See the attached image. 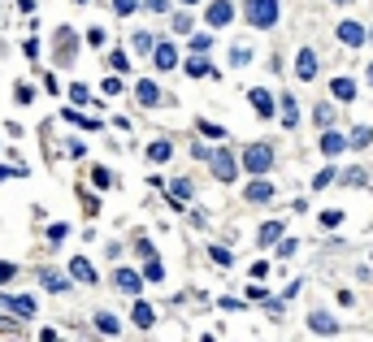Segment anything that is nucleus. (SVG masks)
<instances>
[{
    "instance_id": "nucleus-1",
    "label": "nucleus",
    "mask_w": 373,
    "mask_h": 342,
    "mask_svg": "<svg viewBox=\"0 0 373 342\" xmlns=\"http://www.w3.org/2000/svg\"><path fill=\"white\" fill-rule=\"evenodd\" d=\"M243 18H248V26H256V30H269L273 22H278V0H248V5H243Z\"/></svg>"
},
{
    "instance_id": "nucleus-2",
    "label": "nucleus",
    "mask_w": 373,
    "mask_h": 342,
    "mask_svg": "<svg viewBox=\"0 0 373 342\" xmlns=\"http://www.w3.org/2000/svg\"><path fill=\"white\" fill-rule=\"evenodd\" d=\"M243 169H248L252 178L256 173H269L273 169V148H269V143H252V148L243 152Z\"/></svg>"
},
{
    "instance_id": "nucleus-3",
    "label": "nucleus",
    "mask_w": 373,
    "mask_h": 342,
    "mask_svg": "<svg viewBox=\"0 0 373 342\" xmlns=\"http://www.w3.org/2000/svg\"><path fill=\"white\" fill-rule=\"evenodd\" d=\"M208 165H213V178H217V182H235V178H239L235 152H213V156H208Z\"/></svg>"
},
{
    "instance_id": "nucleus-4",
    "label": "nucleus",
    "mask_w": 373,
    "mask_h": 342,
    "mask_svg": "<svg viewBox=\"0 0 373 342\" xmlns=\"http://www.w3.org/2000/svg\"><path fill=\"white\" fill-rule=\"evenodd\" d=\"M113 286H118L122 295L139 299V290H143V273H135V269H118V273H113Z\"/></svg>"
},
{
    "instance_id": "nucleus-5",
    "label": "nucleus",
    "mask_w": 373,
    "mask_h": 342,
    "mask_svg": "<svg viewBox=\"0 0 373 342\" xmlns=\"http://www.w3.org/2000/svg\"><path fill=\"white\" fill-rule=\"evenodd\" d=\"M74 53H78V35H74L70 26H61L57 30V65H70Z\"/></svg>"
},
{
    "instance_id": "nucleus-6",
    "label": "nucleus",
    "mask_w": 373,
    "mask_h": 342,
    "mask_svg": "<svg viewBox=\"0 0 373 342\" xmlns=\"http://www.w3.org/2000/svg\"><path fill=\"white\" fill-rule=\"evenodd\" d=\"M243 195H248V204H269L273 200V182H265V173H256Z\"/></svg>"
},
{
    "instance_id": "nucleus-7",
    "label": "nucleus",
    "mask_w": 373,
    "mask_h": 342,
    "mask_svg": "<svg viewBox=\"0 0 373 342\" xmlns=\"http://www.w3.org/2000/svg\"><path fill=\"white\" fill-rule=\"evenodd\" d=\"M313 74H317V53H313V48H300V57H295V78H300V83H313Z\"/></svg>"
},
{
    "instance_id": "nucleus-8",
    "label": "nucleus",
    "mask_w": 373,
    "mask_h": 342,
    "mask_svg": "<svg viewBox=\"0 0 373 342\" xmlns=\"http://www.w3.org/2000/svg\"><path fill=\"white\" fill-rule=\"evenodd\" d=\"M0 307H9V312H18V316H35V299L30 295H5V290H0Z\"/></svg>"
},
{
    "instance_id": "nucleus-9",
    "label": "nucleus",
    "mask_w": 373,
    "mask_h": 342,
    "mask_svg": "<svg viewBox=\"0 0 373 342\" xmlns=\"http://www.w3.org/2000/svg\"><path fill=\"white\" fill-rule=\"evenodd\" d=\"M369 39V30L361 22H338V44H347V48H361Z\"/></svg>"
},
{
    "instance_id": "nucleus-10",
    "label": "nucleus",
    "mask_w": 373,
    "mask_h": 342,
    "mask_svg": "<svg viewBox=\"0 0 373 342\" xmlns=\"http://www.w3.org/2000/svg\"><path fill=\"white\" fill-rule=\"evenodd\" d=\"M308 330L321 334V338H334V334H338V321H334L330 312H308Z\"/></svg>"
},
{
    "instance_id": "nucleus-11",
    "label": "nucleus",
    "mask_w": 373,
    "mask_h": 342,
    "mask_svg": "<svg viewBox=\"0 0 373 342\" xmlns=\"http://www.w3.org/2000/svg\"><path fill=\"white\" fill-rule=\"evenodd\" d=\"M204 18H208V26H226L235 18V5H230V0H213V5L204 9Z\"/></svg>"
},
{
    "instance_id": "nucleus-12",
    "label": "nucleus",
    "mask_w": 373,
    "mask_h": 342,
    "mask_svg": "<svg viewBox=\"0 0 373 342\" xmlns=\"http://www.w3.org/2000/svg\"><path fill=\"white\" fill-rule=\"evenodd\" d=\"M35 278H39V286H44V290H53V295H66V290H70V278H61L57 269H39Z\"/></svg>"
},
{
    "instance_id": "nucleus-13",
    "label": "nucleus",
    "mask_w": 373,
    "mask_h": 342,
    "mask_svg": "<svg viewBox=\"0 0 373 342\" xmlns=\"http://www.w3.org/2000/svg\"><path fill=\"white\" fill-rule=\"evenodd\" d=\"M338 152H347V139L338 130H321V156H338Z\"/></svg>"
},
{
    "instance_id": "nucleus-14",
    "label": "nucleus",
    "mask_w": 373,
    "mask_h": 342,
    "mask_svg": "<svg viewBox=\"0 0 373 342\" xmlns=\"http://www.w3.org/2000/svg\"><path fill=\"white\" fill-rule=\"evenodd\" d=\"M152 61H156V70H174V65H178V48L174 44H156L152 48Z\"/></svg>"
},
{
    "instance_id": "nucleus-15",
    "label": "nucleus",
    "mask_w": 373,
    "mask_h": 342,
    "mask_svg": "<svg viewBox=\"0 0 373 342\" xmlns=\"http://www.w3.org/2000/svg\"><path fill=\"white\" fill-rule=\"evenodd\" d=\"M278 108H282V117H278V122H282L286 130H295V126H300V104H295V95H282Z\"/></svg>"
},
{
    "instance_id": "nucleus-16",
    "label": "nucleus",
    "mask_w": 373,
    "mask_h": 342,
    "mask_svg": "<svg viewBox=\"0 0 373 342\" xmlns=\"http://www.w3.org/2000/svg\"><path fill=\"white\" fill-rule=\"evenodd\" d=\"M248 100H252V108L261 113V117H273V95H269L265 87H252V91H248Z\"/></svg>"
},
{
    "instance_id": "nucleus-17",
    "label": "nucleus",
    "mask_w": 373,
    "mask_h": 342,
    "mask_svg": "<svg viewBox=\"0 0 373 342\" xmlns=\"http://www.w3.org/2000/svg\"><path fill=\"white\" fill-rule=\"evenodd\" d=\"M187 74H191V78H217V70L208 65V53H196V57H191V61H187Z\"/></svg>"
},
{
    "instance_id": "nucleus-18",
    "label": "nucleus",
    "mask_w": 373,
    "mask_h": 342,
    "mask_svg": "<svg viewBox=\"0 0 373 342\" xmlns=\"http://www.w3.org/2000/svg\"><path fill=\"white\" fill-rule=\"evenodd\" d=\"M135 95H139V104H161V87L156 83H148V78H139V83H135Z\"/></svg>"
},
{
    "instance_id": "nucleus-19",
    "label": "nucleus",
    "mask_w": 373,
    "mask_h": 342,
    "mask_svg": "<svg viewBox=\"0 0 373 342\" xmlns=\"http://www.w3.org/2000/svg\"><path fill=\"white\" fill-rule=\"evenodd\" d=\"M170 156H174V143H170V139H156L152 148H148V160H152V165H165Z\"/></svg>"
},
{
    "instance_id": "nucleus-20",
    "label": "nucleus",
    "mask_w": 373,
    "mask_h": 342,
    "mask_svg": "<svg viewBox=\"0 0 373 342\" xmlns=\"http://www.w3.org/2000/svg\"><path fill=\"white\" fill-rule=\"evenodd\" d=\"M369 143H373V126H356L352 135H347V148H356V152L369 148Z\"/></svg>"
},
{
    "instance_id": "nucleus-21",
    "label": "nucleus",
    "mask_w": 373,
    "mask_h": 342,
    "mask_svg": "<svg viewBox=\"0 0 373 342\" xmlns=\"http://www.w3.org/2000/svg\"><path fill=\"white\" fill-rule=\"evenodd\" d=\"M330 91H334V100H356V83H352V78H334V83H330Z\"/></svg>"
},
{
    "instance_id": "nucleus-22",
    "label": "nucleus",
    "mask_w": 373,
    "mask_h": 342,
    "mask_svg": "<svg viewBox=\"0 0 373 342\" xmlns=\"http://www.w3.org/2000/svg\"><path fill=\"white\" fill-rule=\"evenodd\" d=\"M256 238H261V247H273V243L282 238V221H265V225H261V234H256Z\"/></svg>"
},
{
    "instance_id": "nucleus-23",
    "label": "nucleus",
    "mask_w": 373,
    "mask_h": 342,
    "mask_svg": "<svg viewBox=\"0 0 373 342\" xmlns=\"http://www.w3.org/2000/svg\"><path fill=\"white\" fill-rule=\"evenodd\" d=\"M70 273H74V278H78V282H95V269L87 265V260H83V256H74V260H70Z\"/></svg>"
},
{
    "instance_id": "nucleus-24",
    "label": "nucleus",
    "mask_w": 373,
    "mask_h": 342,
    "mask_svg": "<svg viewBox=\"0 0 373 342\" xmlns=\"http://www.w3.org/2000/svg\"><path fill=\"white\" fill-rule=\"evenodd\" d=\"M95 330L109 334V338H118V334H122V325H118V316H113V312H100V316H95Z\"/></svg>"
},
{
    "instance_id": "nucleus-25",
    "label": "nucleus",
    "mask_w": 373,
    "mask_h": 342,
    "mask_svg": "<svg viewBox=\"0 0 373 342\" xmlns=\"http://www.w3.org/2000/svg\"><path fill=\"white\" fill-rule=\"evenodd\" d=\"M152 321H156V312L143 299H135V325H139V330H152Z\"/></svg>"
},
{
    "instance_id": "nucleus-26",
    "label": "nucleus",
    "mask_w": 373,
    "mask_h": 342,
    "mask_svg": "<svg viewBox=\"0 0 373 342\" xmlns=\"http://www.w3.org/2000/svg\"><path fill=\"white\" fill-rule=\"evenodd\" d=\"M313 122H317L321 130H330V126H334V104H326V100H321V104L313 108Z\"/></svg>"
},
{
    "instance_id": "nucleus-27",
    "label": "nucleus",
    "mask_w": 373,
    "mask_h": 342,
    "mask_svg": "<svg viewBox=\"0 0 373 342\" xmlns=\"http://www.w3.org/2000/svg\"><path fill=\"white\" fill-rule=\"evenodd\" d=\"M61 117H66V122H74V126H83V130H100V122H95V117H83L78 108H66Z\"/></svg>"
},
{
    "instance_id": "nucleus-28",
    "label": "nucleus",
    "mask_w": 373,
    "mask_h": 342,
    "mask_svg": "<svg viewBox=\"0 0 373 342\" xmlns=\"http://www.w3.org/2000/svg\"><path fill=\"white\" fill-rule=\"evenodd\" d=\"M131 48H135V53H152V48H156V39L148 35V30H135V39H131Z\"/></svg>"
},
{
    "instance_id": "nucleus-29",
    "label": "nucleus",
    "mask_w": 373,
    "mask_h": 342,
    "mask_svg": "<svg viewBox=\"0 0 373 342\" xmlns=\"http://www.w3.org/2000/svg\"><path fill=\"white\" fill-rule=\"evenodd\" d=\"M143 278H148V282H161V278H165V265H161L156 256H148V269H143Z\"/></svg>"
},
{
    "instance_id": "nucleus-30",
    "label": "nucleus",
    "mask_w": 373,
    "mask_h": 342,
    "mask_svg": "<svg viewBox=\"0 0 373 342\" xmlns=\"http://www.w3.org/2000/svg\"><path fill=\"white\" fill-rule=\"evenodd\" d=\"M170 195H174L178 204H187V200H191V182H187V178H178V182L170 187Z\"/></svg>"
},
{
    "instance_id": "nucleus-31",
    "label": "nucleus",
    "mask_w": 373,
    "mask_h": 342,
    "mask_svg": "<svg viewBox=\"0 0 373 342\" xmlns=\"http://www.w3.org/2000/svg\"><path fill=\"white\" fill-rule=\"evenodd\" d=\"M113 9H118L122 18H131V13H139V9H143V0H113Z\"/></svg>"
},
{
    "instance_id": "nucleus-32",
    "label": "nucleus",
    "mask_w": 373,
    "mask_h": 342,
    "mask_svg": "<svg viewBox=\"0 0 373 342\" xmlns=\"http://www.w3.org/2000/svg\"><path fill=\"white\" fill-rule=\"evenodd\" d=\"M208 256H213V265H221V269H230V265H235V256L226 251V247H208Z\"/></svg>"
},
{
    "instance_id": "nucleus-33",
    "label": "nucleus",
    "mask_w": 373,
    "mask_h": 342,
    "mask_svg": "<svg viewBox=\"0 0 373 342\" xmlns=\"http://www.w3.org/2000/svg\"><path fill=\"white\" fill-rule=\"evenodd\" d=\"M230 61H235V65H248V61H252V48H248V44H235V48H230Z\"/></svg>"
},
{
    "instance_id": "nucleus-34",
    "label": "nucleus",
    "mask_w": 373,
    "mask_h": 342,
    "mask_svg": "<svg viewBox=\"0 0 373 342\" xmlns=\"http://www.w3.org/2000/svg\"><path fill=\"white\" fill-rule=\"evenodd\" d=\"M365 182H369L365 169H347V173H343V187H365Z\"/></svg>"
},
{
    "instance_id": "nucleus-35",
    "label": "nucleus",
    "mask_w": 373,
    "mask_h": 342,
    "mask_svg": "<svg viewBox=\"0 0 373 342\" xmlns=\"http://www.w3.org/2000/svg\"><path fill=\"white\" fill-rule=\"evenodd\" d=\"M191 53H208V48H213V35H191Z\"/></svg>"
},
{
    "instance_id": "nucleus-36",
    "label": "nucleus",
    "mask_w": 373,
    "mask_h": 342,
    "mask_svg": "<svg viewBox=\"0 0 373 342\" xmlns=\"http://www.w3.org/2000/svg\"><path fill=\"white\" fill-rule=\"evenodd\" d=\"M321 225H326V230H338V225H343V213H338V208H330V213H321Z\"/></svg>"
},
{
    "instance_id": "nucleus-37",
    "label": "nucleus",
    "mask_w": 373,
    "mask_h": 342,
    "mask_svg": "<svg viewBox=\"0 0 373 342\" xmlns=\"http://www.w3.org/2000/svg\"><path fill=\"white\" fill-rule=\"evenodd\" d=\"M334 178H338V173H334V169H330V165H326V169H321V173H317V178H313V187H317V191H326V187H330V182H334Z\"/></svg>"
},
{
    "instance_id": "nucleus-38",
    "label": "nucleus",
    "mask_w": 373,
    "mask_h": 342,
    "mask_svg": "<svg viewBox=\"0 0 373 342\" xmlns=\"http://www.w3.org/2000/svg\"><path fill=\"white\" fill-rule=\"evenodd\" d=\"M87 44H91V48H104V44H109V35H104L100 26H91V30H87Z\"/></svg>"
},
{
    "instance_id": "nucleus-39",
    "label": "nucleus",
    "mask_w": 373,
    "mask_h": 342,
    "mask_svg": "<svg viewBox=\"0 0 373 342\" xmlns=\"http://www.w3.org/2000/svg\"><path fill=\"white\" fill-rule=\"evenodd\" d=\"M109 61H113V70H118V74L131 70V57H126V53H109Z\"/></svg>"
},
{
    "instance_id": "nucleus-40",
    "label": "nucleus",
    "mask_w": 373,
    "mask_h": 342,
    "mask_svg": "<svg viewBox=\"0 0 373 342\" xmlns=\"http://www.w3.org/2000/svg\"><path fill=\"white\" fill-rule=\"evenodd\" d=\"M91 182H95V187H100V191H104V187L113 182V173H109V169H91Z\"/></svg>"
},
{
    "instance_id": "nucleus-41",
    "label": "nucleus",
    "mask_w": 373,
    "mask_h": 342,
    "mask_svg": "<svg viewBox=\"0 0 373 342\" xmlns=\"http://www.w3.org/2000/svg\"><path fill=\"white\" fill-rule=\"evenodd\" d=\"M174 30H183V35H187V30H191V13H174Z\"/></svg>"
},
{
    "instance_id": "nucleus-42",
    "label": "nucleus",
    "mask_w": 373,
    "mask_h": 342,
    "mask_svg": "<svg viewBox=\"0 0 373 342\" xmlns=\"http://www.w3.org/2000/svg\"><path fill=\"white\" fill-rule=\"evenodd\" d=\"M295 247H300L295 238H278V256H295Z\"/></svg>"
},
{
    "instance_id": "nucleus-43",
    "label": "nucleus",
    "mask_w": 373,
    "mask_h": 342,
    "mask_svg": "<svg viewBox=\"0 0 373 342\" xmlns=\"http://www.w3.org/2000/svg\"><path fill=\"white\" fill-rule=\"evenodd\" d=\"M66 156H74V160H78V156H87V148H83L78 139H70V143H66Z\"/></svg>"
},
{
    "instance_id": "nucleus-44",
    "label": "nucleus",
    "mask_w": 373,
    "mask_h": 342,
    "mask_svg": "<svg viewBox=\"0 0 373 342\" xmlns=\"http://www.w3.org/2000/svg\"><path fill=\"white\" fill-rule=\"evenodd\" d=\"M200 135H208V139H221V126H213V122H200Z\"/></svg>"
},
{
    "instance_id": "nucleus-45",
    "label": "nucleus",
    "mask_w": 373,
    "mask_h": 342,
    "mask_svg": "<svg viewBox=\"0 0 373 342\" xmlns=\"http://www.w3.org/2000/svg\"><path fill=\"white\" fill-rule=\"evenodd\" d=\"M143 9H152V13H165V9H170V0H143Z\"/></svg>"
},
{
    "instance_id": "nucleus-46",
    "label": "nucleus",
    "mask_w": 373,
    "mask_h": 342,
    "mask_svg": "<svg viewBox=\"0 0 373 342\" xmlns=\"http://www.w3.org/2000/svg\"><path fill=\"white\" fill-rule=\"evenodd\" d=\"M66 234H70V225H53V230H48V238H53V243H61Z\"/></svg>"
},
{
    "instance_id": "nucleus-47",
    "label": "nucleus",
    "mask_w": 373,
    "mask_h": 342,
    "mask_svg": "<svg viewBox=\"0 0 373 342\" xmlns=\"http://www.w3.org/2000/svg\"><path fill=\"white\" fill-rule=\"evenodd\" d=\"M122 91V78H104V95H118Z\"/></svg>"
},
{
    "instance_id": "nucleus-48",
    "label": "nucleus",
    "mask_w": 373,
    "mask_h": 342,
    "mask_svg": "<svg viewBox=\"0 0 373 342\" xmlns=\"http://www.w3.org/2000/svg\"><path fill=\"white\" fill-rule=\"evenodd\" d=\"M30 95H35L30 87H18V91H13V100H18V104H30Z\"/></svg>"
},
{
    "instance_id": "nucleus-49",
    "label": "nucleus",
    "mask_w": 373,
    "mask_h": 342,
    "mask_svg": "<svg viewBox=\"0 0 373 342\" xmlns=\"http://www.w3.org/2000/svg\"><path fill=\"white\" fill-rule=\"evenodd\" d=\"M13 273H18V269H13V265H0V282H9V278H13Z\"/></svg>"
},
{
    "instance_id": "nucleus-50",
    "label": "nucleus",
    "mask_w": 373,
    "mask_h": 342,
    "mask_svg": "<svg viewBox=\"0 0 373 342\" xmlns=\"http://www.w3.org/2000/svg\"><path fill=\"white\" fill-rule=\"evenodd\" d=\"M369 83H373V65H369Z\"/></svg>"
},
{
    "instance_id": "nucleus-51",
    "label": "nucleus",
    "mask_w": 373,
    "mask_h": 342,
    "mask_svg": "<svg viewBox=\"0 0 373 342\" xmlns=\"http://www.w3.org/2000/svg\"><path fill=\"white\" fill-rule=\"evenodd\" d=\"M183 5H196V0H183Z\"/></svg>"
},
{
    "instance_id": "nucleus-52",
    "label": "nucleus",
    "mask_w": 373,
    "mask_h": 342,
    "mask_svg": "<svg viewBox=\"0 0 373 342\" xmlns=\"http://www.w3.org/2000/svg\"><path fill=\"white\" fill-rule=\"evenodd\" d=\"M334 5H347V0H334Z\"/></svg>"
},
{
    "instance_id": "nucleus-53",
    "label": "nucleus",
    "mask_w": 373,
    "mask_h": 342,
    "mask_svg": "<svg viewBox=\"0 0 373 342\" xmlns=\"http://www.w3.org/2000/svg\"><path fill=\"white\" fill-rule=\"evenodd\" d=\"M369 39H373V30H369Z\"/></svg>"
}]
</instances>
